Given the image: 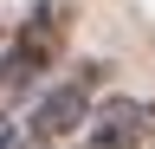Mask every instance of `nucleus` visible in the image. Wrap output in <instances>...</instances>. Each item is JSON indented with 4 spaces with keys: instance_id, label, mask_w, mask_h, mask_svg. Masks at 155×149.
<instances>
[{
    "instance_id": "f257e3e1",
    "label": "nucleus",
    "mask_w": 155,
    "mask_h": 149,
    "mask_svg": "<svg viewBox=\"0 0 155 149\" xmlns=\"http://www.w3.org/2000/svg\"><path fill=\"white\" fill-rule=\"evenodd\" d=\"M65 32H71V13L65 7H32L26 20L13 26L7 52H0V97L26 91L39 71H52V59L65 52Z\"/></svg>"
},
{
    "instance_id": "f03ea898",
    "label": "nucleus",
    "mask_w": 155,
    "mask_h": 149,
    "mask_svg": "<svg viewBox=\"0 0 155 149\" xmlns=\"http://www.w3.org/2000/svg\"><path fill=\"white\" fill-rule=\"evenodd\" d=\"M97 78H104V65H78L65 84H52L45 97H39V110H32L26 136L32 143H65V136H78V130L91 123V110H97Z\"/></svg>"
},
{
    "instance_id": "7ed1b4c3",
    "label": "nucleus",
    "mask_w": 155,
    "mask_h": 149,
    "mask_svg": "<svg viewBox=\"0 0 155 149\" xmlns=\"http://www.w3.org/2000/svg\"><path fill=\"white\" fill-rule=\"evenodd\" d=\"M84 149H149L155 143V104L149 97H104L84 123Z\"/></svg>"
},
{
    "instance_id": "20e7f679",
    "label": "nucleus",
    "mask_w": 155,
    "mask_h": 149,
    "mask_svg": "<svg viewBox=\"0 0 155 149\" xmlns=\"http://www.w3.org/2000/svg\"><path fill=\"white\" fill-rule=\"evenodd\" d=\"M0 149H45V143H0Z\"/></svg>"
}]
</instances>
